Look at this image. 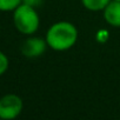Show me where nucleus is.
<instances>
[{"label": "nucleus", "mask_w": 120, "mask_h": 120, "mask_svg": "<svg viewBox=\"0 0 120 120\" xmlns=\"http://www.w3.org/2000/svg\"><path fill=\"white\" fill-rule=\"evenodd\" d=\"M78 39L77 27L68 21L53 24L46 33V42L52 49L66 51L73 47Z\"/></svg>", "instance_id": "1"}, {"label": "nucleus", "mask_w": 120, "mask_h": 120, "mask_svg": "<svg viewBox=\"0 0 120 120\" xmlns=\"http://www.w3.org/2000/svg\"><path fill=\"white\" fill-rule=\"evenodd\" d=\"M13 24L15 28L25 35L34 34L39 28V15L35 7L21 3L13 11Z\"/></svg>", "instance_id": "2"}, {"label": "nucleus", "mask_w": 120, "mask_h": 120, "mask_svg": "<svg viewBox=\"0 0 120 120\" xmlns=\"http://www.w3.org/2000/svg\"><path fill=\"white\" fill-rule=\"evenodd\" d=\"M22 99L17 94H5L0 98V119H15L22 111Z\"/></svg>", "instance_id": "3"}, {"label": "nucleus", "mask_w": 120, "mask_h": 120, "mask_svg": "<svg viewBox=\"0 0 120 120\" xmlns=\"http://www.w3.org/2000/svg\"><path fill=\"white\" fill-rule=\"evenodd\" d=\"M47 42L46 40L37 37L27 38L21 45V53L27 58H37L44 54L46 49Z\"/></svg>", "instance_id": "4"}, {"label": "nucleus", "mask_w": 120, "mask_h": 120, "mask_svg": "<svg viewBox=\"0 0 120 120\" xmlns=\"http://www.w3.org/2000/svg\"><path fill=\"white\" fill-rule=\"evenodd\" d=\"M104 18L111 26L120 27V1L111 0L104 8Z\"/></svg>", "instance_id": "5"}, {"label": "nucleus", "mask_w": 120, "mask_h": 120, "mask_svg": "<svg viewBox=\"0 0 120 120\" xmlns=\"http://www.w3.org/2000/svg\"><path fill=\"white\" fill-rule=\"evenodd\" d=\"M111 0H81L82 5L93 12H98V11H104V8L108 5V3Z\"/></svg>", "instance_id": "6"}, {"label": "nucleus", "mask_w": 120, "mask_h": 120, "mask_svg": "<svg viewBox=\"0 0 120 120\" xmlns=\"http://www.w3.org/2000/svg\"><path fill=\"white\" fill-rule=\"evenodd\" d=\"M22 0H0V11L1 12H13Z\"/></svg>", "instance_id": "7"}, {"label": "nucleus", "mask_w": 120, "mask_h": 120, "mask_svg": "<svg viewBox=\"0 0 120 120\" xmlns=\"http://www.w3.org/2000/svg\"><path fill=\"white\" fill-rule=\"evenodd\" d=\"M8 66H10V60L7 55L0 51V77L6 73V71L8 70Z\"/></svg>", "instance_id": "8"}, {"label": "nucleus", "mask_w": 120, "mask_h": 120, "mask_svg": "<svg viewBox=\"0 0 120 120\" xmlns=\"http://www.w3.org/2000/svg\"><path fill=\"white\" fill-rule=\"evenodd\" d=\"M22 3H24V4H26V5H30V6L35 7V6L40 5L41 0H22Z\"/></svg>", "instance_id": "9"}, {"label": "nucleus", "mask_w": 120, "mask_h": 120, "mask_svg": "<svg viewBox=\"0 0 120 120\" xmlns=\"http://www.w3.org/2000/svg\"><path fill=\"white\" fill-rule=\"evenodd\" d=\"M116 1H120V0H116Z\"/></svg>", "instance_id": "10"}]
</instances>
